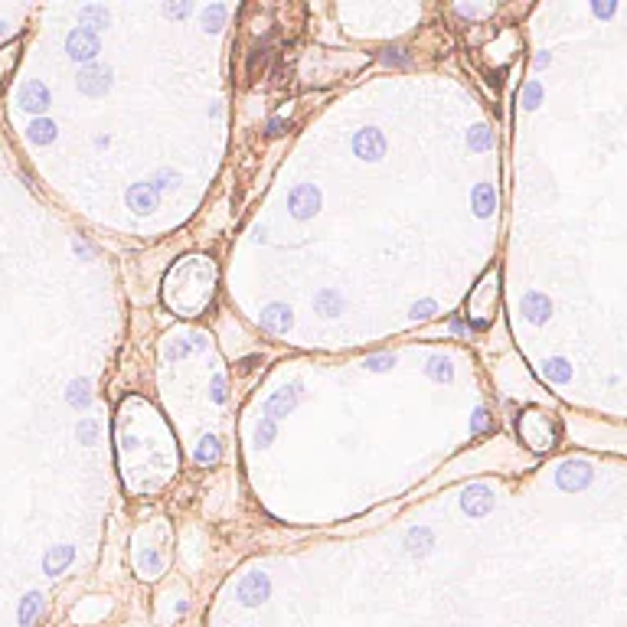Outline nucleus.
<instances>
[{
	"mask_svg": "<svg viewBox=\"0 0 627 627\" xmlns=\"http://www.w3.org/2000/svg\"><path fill=\"white\" fill-rule=\"evenodd\" d=\"M66 52L76 62H88L102 52V40H98V33H92L88 26H76V30L66 36Z\"/></svg>",
	"mask_w": 627,
	"mask_h": 627,
	"instance_id": "obj_1",
	"label": "nucleus"
},
{
	"mask_svg": "<svg viewBox=\"0 0 627 627\" xmlns=\"http://www.w3.org/2000/svg\"><path fill=\"white\" fill-rule=\"evenodd\" d=\"M288 206L294 219H311L314 212L321 209V190L311 187V183H297L288 196Z\"/></svg>",
	"mask_w": 627,
	"mask_h": 627,
	"instance_id": "obj_2",
	"label": "nucleus"
},
{
	"mask_svg": "<svg viewBox=\"0 0 627 627\" xmlns=\"http://www.w3.org/2000/svg\"><path fill=\"white\" fill-rule=\"evenodd\" d=\"M353 151H356V157H363V161H382V157H386V137H382V131H376V127H363V131L353 134Z\"/></svg>",
	"mask_w": 627,
	"mask_h": 627,
	"instance_id": "obj_3",
	"label": "nucleus"
},
{
	"mask_svg": "<svg viewBox=\"0 0 627 627\" xmlns=\"http://www.w3.org/2000/svg\"><path fill=\"white\" fill-rule=\"evenodd\" d=\"M236 594H238V602L246 604V608H255V604L268 602L272 585H268V578H265V575L252 572V575H246V578H242V582L236 585Z\"/></svg>",
	"mask_w": 627,
	"mask_h": 627,
	"instance_id": "obj_4",
	"label": "nucleus"
},
{
	"mask_svg": "<svg viewBox=\"0 0 627 627\" xmlns=\"http://www.w3.org/2000/svg\"><path fill=\"white\" fill-rule=\"evenodd\" d=\"M108 85H111V72L102 66H92L79 72V92L88 95V98H102L108 92Z\"/></svg>",
	"mask_w": 627,
	"mask_h": 627,
	"instance_id": "obj_5",
	"label": "nucleus"
},
{
	"mask_svg": "<svg viewBox=\"0 0 627 627\" xmlns=\"http://www.w3.org/2000/svg\"><path fill=\"white\" fill-rule=\"evenodd\" d=\"M20 108L23 111H33V115H42L50 108V88L42 82H26L20 88Z\"/></svg>",
	"mask_w": 627,
	"mask_h": 627,
	"instance_id": "obj_6",
	"label": "nucleus"
},
{
	"mask_svg": "<svg viewBox=\"0 0 627 627\" xmlns=\"http://www.w3.org/2000/svg\"><path fill=\"white\" fill-rule=\"evenodd\" d=\"M294 317H291V307L288 304H268L262 311V327L268 333H288Z\"/></svg>",
	"mask_w": 627,
	"mask_h": 627,
	"instance_id": "obj_7",
	"label": "nucleus"
},
{
	"mask_svg": "<svg viewBox=\"0 0 627 627\" xmlns=\"http://www.w3.org/2000/svg\"><path fill=\"white\" fill-rule=\"evenodd\" d=\"M127 206L137 212H151L157 206V187L154 183H134L127 190Z\"/></svg>",
	"mask_w": 627,
	"mask_h": 627,
	"instance_id": "obj_8",
	"label": "nucleus"
},
{
	"mask_svg": "<svg viewBox=\"0 0 627 627\" xmlns=\"http://www.w3.org/2000/svg\"><path fill=\"white\" fill-rule=\"evenodd\" d=\"M297 405V389L291 386V389H281V392H275L268 402H265V412H268V418H288V412Z\"/></svg>",
	"mask_w": 627,
	"mask_h": 627,
	"instance_id": "obj_9",
	"label": "nucleus"
},
{
	"mask_svg": "<svg viewBox=\"0 0 627 627\" xmlns=\"http://www.w3.org/2000/svg\"><path fill=\"white\" fill-rule=\"evenodd\" d=\"M72 559H76V549H72V546L50 549L46 552V559H42V572H46V575H59L66 565H72Z\"/></svg>",
	"mask_w": 627,
	"mask_h": 627,
	"instance_id": "obj_10",
	"label": "nucleus"
},
{
	"mask_svg": "<svg viewBox=\"0 0 627 627\" xmlns=\"http://www.w3.org/2000/svg\"><path fill=\"white\" fill-rule=\"evenodd\" d=\"M26 137H30V141H33V144H52V141H56V125H52L50 118H36L33 125L26 127Z\"/></svg>",
	"mask_w": 627,
	"mask_h": 627,
	"instance_id": "obj_11",
	"label": "nucleus"
},
{
	"mask_svg": "<svg viewBox=\"0 0 627 627\" xmlns=\"http://www.w3.org/2000/svg\"><path fill=\"white\" fill-rule=\"evenodd\" d=\"M40 611H42V594H26L23 598V604H20V611H17V621H20V627H33L36 624V618H40Z\"/></svg>",
	"mask_w": 627,
	"mask_h": 627,
	"instance_id": "obj_12",
	"label": "nucleus"
},
{
	"mask_svg": "<svg viewBox=\"0 0 627 627\" xmlns=\"http://www.w3.org/2000/svg\"><path fill=\"white\" fill-rule=\"evenodd\" d=\"M314 307L321 314H327V317H333V314H340V307H343V301H340V294L337 291H330V288H323V291H317V297H314Z\"/></svg>",
	"mask_w": 627,
	"mask_h": 627,
	"instance_id": "obj_13",
	"label": "nucleus"
},
{
	"mask_svg": "<svg viewBox=\"0 0 627 627\" xmlns=\"http://www.w3.org/2000/svg\"><path fill=\"white\" fill-rule=\"evenodd\" d=\"M88 379H72L69 382V392H66V402L69 405H76V408H85L88 405Z\"/></svg>",
	"mask_w": 627,
	"mask_h": 627,
	"instance_id": "obj_14",
	"label": "nucleus"
},
{
	"mask_svg": "<svg viewBox=\"0 0 627 627\" xmlns=\"http://www.w3.org/2000/svg\"><path fill=\"white\" fill-rule=\"evenodd\" d=\"M493 209V190L490 183H481V187H474V212L477 216H490Z\"/></svg>",
	"mask_w": 627,
	"mask_h": 627,
	"instance_id": "obj_15",
	"label": "nucleus"
},
{
	"mask_svg": "<svg viewBox=\"0 0 627 627\" xmlns=\"http://www.w3.org/2000/svg\"><path fill=\"white\" fill-rule=\"evenodd\" d=\"M405 546L412 552H428L432 549V529H425V526L422 529H412V533L405 536Z\"/></svg>",
	"mask_w": 627,
	"mask_h": 627,
	"instance_id": "obj_16",
	"label": "nucleus"
},
{
	"mask_svg": "<svg viewBox=\"0 0 627 627\" xmlns=\"http://www.w3.org/2000/svg\"><path fill=\"white\" fill-rule=\"evenodd\" d=\"M477 497H487V490H483V487H471V490L464 493V510L467 513H483V510L490 507V500H477Z\"/></svg>",
	"mask_w": 627,
	"mask_h": 627,
	"instance_id": "obj_17",
	"label": "nucleus"
},
{
	"mask_svg": "<svg viewBox=\"0 0 627 627\" xmlns=\"http://www.w3.org/2000/svg\"><path fill=\"white\" fill-rule=\"evenodd\" d=\"M79 17L92 23V26H88L92 33H98V30L108 23V13H105V7H82V13H79Z\"/></svg>",
	"mask_w": 627,
	"mask_h": 627,
	"instance_id": "obj_18",
	"label": "nucleus"
},
{
	"mask_svg": "<svg viewBox=\"0 0 627 627\" xmlns=\"http://www.w3.org/2000/svg\"><path fill=\"white\" fill-rule=\"evenodd\" d=\"M523 311L529 314V321H536V323H539V321H543V317H546V311H549V307H546V301H543V297H539V294H529V297H526V301H523Z\"/></svg>",
	"mask_w": 627,
	"mask_h": 627,
	"instance_id": "obj_19",
	"label": "nucleus"
},
{
	"mask_svg": "<svg viewBox=\"0 0 627 627\" xmlns=\"http://www.w3.org/2000/svg\"><path fill=\"white\" fill-rule=\"evenodd\" d=\"M216 458H219V441L209 435V438H203V448L196 451V461L206 464V461H216Z\"/></svg>",
	"mask_w": 627,
	"mask_h": 627,
	"instance_id": "obj_20",
	"label": "nucleus"
},
{
	"mask_svg": "<svg viewBox=\"0 0 627 627\" xmlns=\"http://www.w3.org/2000/svg\"><path fill=\"white\" fill-rule=\"evenodd\" d=\"M222 20H226V7H222V4H212V7L203 13V23H206V30H219V26H222Z\"/></svg>",
	"mask_w": 627,
	"mask_h": 627,
	"instance_id": "obj_21",
	"label": "nucleus"
},
{
	"mask_svg": "<svg viewBox=\"0 0 627 627\" xmlns=\"http://www.w3.org/2000/svg\"><path fill=\"white\" fill-rule=\"evenodd\" d=\"M467 144L474 147V151L490 147V131H487V127H474V131H471V137H467Z\"/></svg>",
	"mask_w": 627,
	"mask_h": 627,
	"instance_id": "obj_22",
	"label": "nucleus"
},
{
	"mask_svg": "<svg viewBox=\"0 0 627 627\" xmlns=\"http://www.w3.org/2000/svg\"><path fill=\"white\" fill-rule=\"evenodd\" d=\"M366 366H369V369H373V373H386V369H389V366H396V356H392V353H382V356H369V359H366Z\"/></svg>",
	"mask_w": 627,
	"mask_h": 627,
	"instance_id": "obj_23",
	"label": "nucleus"
},
{
	"mask_svg": "<svg viewBox=\"0 0 627 627\" xmlns=\"http://www.w3.org/2000/svg\"><path fill=\"white\" fill-rule=\"evenodd\" d=\"M428 376H432V379H438V382H448V379H451V366L438 356V359H432V366H428Z\"/></svg>",
	"mask_w": 627,
	"mask_h": 627,
	"instance_id": "obj_24",
	"label": "nucleus"
},
{
	"mask_svg": "<svg viewBox=\"0 0 627 627\" xmlns=\"http://www.w3.org/2000/svg\"><path fill=\"white\" fill-rule=\"evenodd\" d=\"M255 441H258V444H272V441H275V422H272V418H265V422L258 425Z\"/></svg>",
	"mask_w": 627,
	"mask_h": 627,
	"instance_id": "obj_25",
	"label": "nucleus"
},
{
	"mask_svg": "<svg viewBox=\"0 0 627 627\" xmlns=\"http://www.w3.org/2000/svg\"><path fill=\"white\" fill-rule=\"evenodd\" d=\"M95 435H98V425H95V418H85L82 425H79V441H85V444H92Z\"/></svg>",
	"mask_w": 627,
	"mask_h": 627,
	"instance_id": "obj_26",
	"label": "nucleus"
},
{
	"mask_svg": "<svg viewBox=\"0 0 627 627\" xmlns=\"http://www.w3.org/2000/svg\"><path fill=\"white\" fill-rule=\"evenodd\" d=\"M206 343L203 340H196V343H180L177 350H170V359H177V356H187V353H196V350H203Z\"/></svg>",
	"mask_w": 627,
	"mask_h": 627,
	"instance_id": "obj_27",
	"label": "nucleus"
},
{
	"mask_svg": "<svg viewBox=\"0 0 627 627\" xmlns=\"http://www.w3.org/2000/svg\"><path fill=\"white\" fill-rule=\"evenodd\" d=\"M435 311H438V304H435V301H422V304L412 307V317H415V321H418V317H432Z\"/></svg>",
	"mask_w": 627,
	"mask_h": 627,
	"instance_id": "obj_28",
	"label": "nucleus"
},
{
	"mask_svg": "<svg viewBox=\"0 0 627 627\" xmlns=\"http://www.w3.org/2000/svg\"><path fill=\"white\" fill-rule=\"evenodd\" d=\"M546 373H549L552 379H568V369H565V363H562V359H556V363L546 366Z\"/></svg>",
	"mask_w": 627,
	"mask_h": 627,
	"instance_id": "obj_29",
	"label": "nucleus"
},
{
	"mask_svg": "<svg viewBox=\"0 0 627 627\" xmlns=\"http://www.w3.org/2000/svg\"><path fill=\"white\" fill-rule=\"evenodd\" d=\"M212 398H216V402H226V379H222V376L212 379Z\"/></svg>",
	"mask_w": 627,
	"mask_h": 627,
	"instance_id": "obj_30",
	"label": "nucleus"
},
{
	"mask_svg": "<svg viewBox=\"0 0 627 627\" xmlns=\"http://www.w3.org/2000/svg\"><path fill=\"white\" fill-rule=\"evenodd\" d=\"M281 127H284V121H272V125H268V134H281Z\"/></svg>",
	"mask_w": 627,
	"mask_h": 627,
	"instance_id": "obj_31",
	"label": "nucleus"
}]
</instances>
